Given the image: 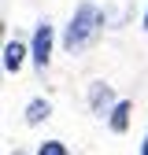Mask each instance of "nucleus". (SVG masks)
<instances>
[{
	"mask_svg": "<svg viewBox=\"0 0 148 155\" xmlns=\"http://www.w3.org/2000/svg\"><path fill=\"white\" fill-rule=\"evenodd\" d=\"M100 30H104V11L92 4V0H82V4L74 8L67 30H63V48L70 55H78V52H85L100 37Z\"/></svg>",
	"mask_w": 148,
	"mask_h": 155,
	"instance_id": "nucleus-1",
	"label": "nucleus"
},
{
	"mask_svg": "<svg viewBox=\"0 0 148 155\" xmlns=\"http://www.w3.org/2000/svg\"><path fill=\"white\" fill-rule=\"evenodd\" d=\"M52 41H56V26L48 22V18H41L37 30H33V45H30V59H33L37 70L48 67V59H52Z\"/></svg>",
	"mask_w": 148,
	"mask_h": 155,
	"instance_id": "nucleus-2",
	"label": "nucleus"
},
{
	"mask_svg": "<svg viewBox=\"0 0 148 155\" xmlns=\"http://www.w3.org/2000/svg\"><path fill=\"white\" fill-rule=\"evenodd\" d=\"M89 104H92L96 114H111V107H115L119 100H115V92H111V85L96 81V85H89Z\"/></svg>",
	"mask_w": 148,
	"mask_h": 155,
	"instance_id": "nucleus-3",
	"label": "nucleus"
},
{
	"mask_svg": "<svg viewBox=\"0 0 148 155\" xmlns=\"http://www.w3.org/2000/svg\"><path fill=\"white\" fill-rule=\"evenodd\" d=\"M26 55H30V48H26L22 41H8V45H4V70H8V74H18L22 63H26Z\"/></svg>",
	"mask_w": 148,
	"mask_h": 155,
	"instance_id": "nucleus-4",
	"label": "nucleus"
},
{
	"mask_svg": "<svg viewBox=\"0 0 148 155\" xmlns=\"http://www.w3.org/2000/svg\"><path fill=\"white\" fill-rule=\"evenodd\" d=\"M130 114H133V100H119L115 107H111V114H107L111 133H126L130 129Z\"/></svg>",
	"mask_w": 148,
	"mask_h": 155,
	"instance_id": "nucleus-5",
	"label": "nucleus"
},
{
	"mask_svg": "<svg viewBox=\"0 0 148 155\" xmlns=\"http://www.w3.org/2000/svg\"><path fill=\"white\" fill-rule=\"evenodd\" d=\"M48 114H52V104L48 100H30L26 104V126H41Z\"/></svg>",
	"mask_w": 148,
	"mask_h": 155,
	"instance_id": "nucleus-6",
	"label": "nucleus"
},
{
	"mask_svg": "<svg viewBox=\"0 0 148 155\" xmlns=\"http://www.w3.org/2000/svg\"><path fill=\"white\" fill-rule=\"evenodd\" d=\"M37 155H67V144L63 140H45L41 148H37Z\"/></svg>",
	"mask_w": 148,
	"mask_h": 155,
	"instance_id": "nucleus-7",
	"label": "nucleus"
},
{
	"mask_svg": "<svg viewBox=\"0 0 148 155\" xmlns=\"http://www.w3.org/2000/svg\"><path fill=\"white\" fill-rule=\"evenodd\" d=\"M141 155H148V137H144V140H141Z\"/></svg>",
	"mask_w": 148,
	"mask_h": 155,
	"instance_id": "nucleus-8",
	"label": "nucleus"
},
{
	"mask_svg": "<svg viewBox=\"0 0 148 155\" xmlns=\"http://www.w3.org/2000/svg\"><path fill=\"white\" fill-rule=\"evenodd\" d=\"M144 33H148V11H144Z\"/></svg>",
	"mask_w": 148,
	"mask_h": 155,
	"instance_id": "nucleus-9",
	"label": "nucleus"
},
{
	"mask_svg": "<svg viewBox=\"0 0 148 155\" xmlns=\"http://www.w3.org/2000/svg\"><path fill=\"white\" fill-rule=\"evenodd\" d=\"M15 155H22V151H15Z\"/></svg>",
	"mask_w": 148,
	"mask_h": 155,
	"instance_id": "nucleus-10",
	"label": "nucleus"
}]
</instances>
